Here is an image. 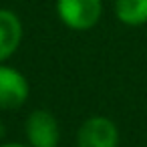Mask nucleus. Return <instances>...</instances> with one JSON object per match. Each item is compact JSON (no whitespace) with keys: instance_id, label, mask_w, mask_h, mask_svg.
Returning a JSON list of instances; mask_svg holds the SVG:
<instances>
[{"instance_id":"2","label":"nucleus","mask_w":147,"mask_h":147,"mask_svg":"<svg viewBox=\"0 0 147 147\" xmlns=\"http://www.w3.org/2000/svg\"><path fill=\"white\" fill-rule=\"evenodd\" d=\"M24 135L30 147H59L61 123L49 109H34L24 121Z\"/></svg>"},{"instance_id":"5","label":"nucleus","mask_w":147,"mask_h":147,"mask_svg":"<svg viewBox=\"0 0 147 147\" xmlns=\"http://www.w3.org/2000/svg\"><path fill=\"white\" fill-rule=\"evenodd\" d=\"M24 34L22 20L16 12L0 8V65L6 63L20 47Z\"/></svg>"},{"instance_id":"4","label":"nucleus","mask_w":147,"mask_h":147,"mask_svg":"<svg viewBox=\"0 0 147 147\" xmlns=\"http://www.w3.org/2000/svg\"><path fill=\"white\" fill-rule=\"evenodd\" d=\"M30 97V83L18 69L0 65V111L20 109Z\"/></svg>"},{"instance_id":"1","label":"nucleus","mask_w":147,"mask_h":147,"mask_svg":"<svg viewBox=\"0 0 147 147\" xmlns=\"http://www.w3.org/2000/svg\"><path fill=\"white\" fill-rule=\"evenodd\" d=\"M103 0H57L55 12L59 20L77 32L91 30L99 24L103 16Z\"/></svg>"},{"instance_id":"7","label":"nucleus","mask_w":147,"mask_h":147,"mask_svg":"<svg viewBox=\"0 0 147 147\" xmlns=\"http://www.w3.org/2000/svg\"><path fill=\"white\" fill-rule=\"evenodd\" d=\"M0 147H30L28 143H14V141H8V143H0Z\"/></svg>"},{"instance_id":"3","label":"nucleus","mask_w":147,"mask_h":147,"mask_svg":"<svg viewBox=\"0 0 147 147\" xmlns=\"http://www.w3.org/2000/svg\"><path fill=\"white\" fill-rule=\"evenodd\" d=\"M119 127L105 115L87 117L77 131V147H119Z\"/></svg>"},{"instance_id":"6","label":"nucleus","mask_w":147,"mask_h":147,"mask_svg":"<svg viewBox=\"0 0 147 147\" xmlns=\"http://www.w3.org/2000/svg\"><path fill=\"white\" fill-rule=\"evenodd\" d=\"M113 12L125 26H143L147 24V0H115Z\"/></svg>"}]
</instances>
